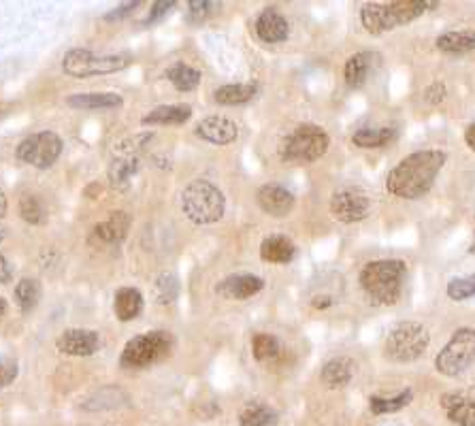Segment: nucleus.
Wrapping results in <instances>:
<instances>
[{
  "mask_svg": "<svg viewBox=\"0 0 475 426\" xmlns=\"http://www.w3.org/2000/svg\"><path fill=\"white\" fill-rule=\"evenodd\" d=\"M448 154L441 150H420L405 156L386 178V190L397 198H422L446 167Z\"/></svg>",
  "mask_w": 475,
  "mask_h": 426,
  "instance_id": "1",
  "label": "nucleus"
},
{
  "mask_svg": "<svg viewBox=\"0 0 475 426\" xmlns=\"http://www.w3.org/2000/svg\"><path fill=\"white\" fill-rule=\"evenodd\" d=\"M407 265L397 258L373 260L361 271V286L377 305H394L403 295Z\"/></svg>",
  "mask_w": 475,
  "mask_h": 426,
  "instance_id": "2",
  "label": "nucleus"
},
{
  "mask_svg": "<svg viewBox=\"0 0 475 426\" xmlns=\"http://www.w3.org/2000/svg\"><path fill=\"white\" fill-rule=\"evenodd\" d=\"M433 0H394V3H369L361 9V22L369 34H383L418 20L424 11L435 9Z\"/></svg>",
  "mask_w": 475,
  "mask_h": 426,
  "instance_id": "3",
  "label": "nucleus"
},
{
  "mask_svg": "<svg viewBox=\"0 0 475 426\" xmlns=\"http://www.w3.org/2000/svg\"><path fill=\"white\" fill-rule=\"evenodd\" d=\"M181 209L186 218L199 227L205 224H216L222 220L224 209H227V198L220 188L207 179H194L181 192Z\"/></svg>",
  "mask_w": 475,
  "mask_h": 426,
  "instance_id": "4",
  "label": "nucleus"
},
{
  "mask_svg": "<svg viewBox=\"0 0 475 426\" xmlns=\"http://www.w3.org/2000/svg\"><path fill=\"white\" fill-rule=\"evenodd\" d=\"M331 148V137L325 128L301 124L279 145V158L290 164H309L320 160Z\"/></svg>",
  "mask_w": 475,
  "mask_h": 426,
  "instance_id": "5",
  "label": "nucleus"
},
{
  "mask_svg": "<svg viewBox=\"0 0 475 426\" xmlns=\"http://www.w3.org/2000/svg\"><path fill=\"white\" fill-rule=\"evenodd\" d=\"M429 331L418 322H401L383 341V356L393 363H413L429 348Z\"/></svg>",
  "mask_w": 475,
  "mask_h": 426,
  "instance_id": "6",
  "label": "nucleus"
},
{
  "mask_svg": "<svg viewBox=\"0 0 475 426\" xmlns=\"http://www.w3.org/2000/svg\"><path fill=\"white\" fill-rule=\"evenodd\" d=\"M170 350H173V334L167 331H150L128 341L120 363L126 369H145L164 361Z\"/></svg>",
  "mask_w": 475,
  "mask_h": 426,
  "instance_id": "7",
  "label": "nucleus"
},
{
  "mask_svg": "<svg viewBox=\"0 0 475 426\" xmlns=\"http://www.w3.org/2000/svg\"><path fill=\"white\" fill-rule=\"evenodd\" d=\"M475 363V328L462 326L454 331L452 337L440 354L435 356V369L446 377H459Z\"/></svg>",
  "mask_w": 475,
  "mask_h": 426,
  "instance_id": "8",
  "label": "nucleus"
},
{
  "mask_svg": "<svg viewBox=\"0 0 475 426\" xmlns=\"http://www.w3.org/2000/svg\"><path fill=\"white\" fill-rule=\"evenodd\" d=\"M131 64V56H99L94 52L71 50L64 53L63 69L66 75L85 79L94 75H107V73H118Z\"/></svg>",
  "mask_w": 475,
  "mask_h": 426,
  "instance_id": "9",
  "label": "nucleus"
},
{
  "mask_svg": "<svg viewBox=\"0 0 475 426\" xmlns=\"http://www.w3.org/2000/svg\"><path fill=\"white\" fill-rule=\"evenodd\" d=\"M60 154H63V139L50 131L26 137L15 150L17 160L36 169H50Z\"/></svg>",
  "mask_w": 475,
  "mask_h": 426,
  "instance_id": "10",
  "label": "nucleus"
},
{
  "mask_svg": "<svg viewBox=\"0 0 475 426\" xmlns=\"http://www.w3.org/2000/svg\"><path fill=\"white\" fill-rule=\"evenodd\" d=\"M331 213L334 220L344 224H356L367 220L371 213V198L361 188H341L331 198Z\"/></svg>",
  "mask_w": 475,
  "mask_h": 426,
  "instance_id": "11",
  "label": "nucleus"
},
{
  "mask_svg": "<svg viewBox=\"0 0 475 426\" xmlns=\"http://www.w3.org/2000/svg\"><path fill=\"white\" fill-rule=\"evenodd\" d=\"M441 410L456 426H475V386L443 394Z\"/></svg>",
  "mask_w": 475,
  "mask_h": 426,
  "instance_id": "12",
  "label": "nucleus"
},
{
  "mask_svg": "<svg viewBox=\"0 0 475 426\" xmlns=\"http://www.w3.org/2000/svg\"><path fill=\"white\" fill-rule=\"evenodd\" d=\"M56 348L66 356H92L101 348V337L96 331L69 328L58 337Z\"/></svg>",
  "mask_w": 475,
  "mask_h": 426,
  "instance_id": "13",
  "label": "nucleus"
},
{
  "mask_svg": "<svg viewBox=\"0 0 475 426\" xmlns=\"http://www.w3.org/2000/svg\"><path fill=\"white\" fill-rule=\"evenodd\" d=\"M199 139L211 143V145H230L239 137V128L233 120L222 118V115H209V118H203L194 128Z\"/></svg>",
  "mask_w": 475,
  "mask_h": 426,
  "instance_id": "14",
  "label": "nucleus"
},
{
  "mask_svg": "<svg viewBox=\"0 0 475 426\" xmlns=\"http://www.w3.org/2000/svg\"><path fill=\"white\" fill-rule=\"evenodd\" d=\"M256 200H258L260 209L271 218H286L295 209V194L276 184L260 188L258 194H256Z\"/></svg>",
  "mask_w": 475,
  "mask_h": 426,
  "instance_id": "15",
  "label": "nucleus"
},
{
  "mask_svg": "<svg viewBox=\"0 0 475 426\" xmlns=\"http://www.w3.org/2000/svg\"><path fill=\"white\" fill-rule=\"evenodd\" d=\"M256 34H258V39L263 43L276 45V43H282L288 39L290 26L279 11L269 7L258 15V20H256Z\"/></svg>",
  "mask_w": 475,
  "mask_h": 426,
  "instance_id": "16",
  "label": "nucleus"
},
{
  "mask_svg": "<svg viewBox=\"0 0 475 426\" xmlns=\"http://www.w3.org/2000/svg\"><path fill=\"white\" fill-rule=\"evenodd\" d=\"M265 288L263 277L249 276V273H241V276H230L218 284V292L222 296L230 298V301H247L249 296L258 295Z\"/></svg>",
  "mask_w": 475,
  "mask_h": 426,
  "instance_id": "17",
  "label": "nucleus"
},
{
  "mask_svg": "<svg viewBox=\"0 0 475 426\" xmlns=\"http://www.w3.org/2000/svg\"><path fill=\"white\" fill-rule=\"evenodd\" d=\"M377 56L373 52H358L354 56L348 58V63L344 66V79L350 88H361L367 82L371 71H373Z\"/></svg>",
  "mask_w": 475,
  "mask_h": 426,
  "instance_id": "18",
  "label": "nucleus"
},
{
  "mask_svg": "<svg viewBox=\"0 0 475 426\" xmlns=\"http://www.w3.org/2000/svg\"><path fill=\"white\" fill-rule=\"evenodd\" d=\"M435 45L448 56H462L475 50V30H450L437 36Z\"/></svg>",
  "mask_w": 475,
  "mask_h": 426,
  "instance_id": "19",
  "label": "nucleus"
},
{
  "mask_svg": "<svg viewBox=\"0 0 475 426\" xmlns=\"http://www.w3.org/2000/svg\"><path fill=\"white\" fill-rule=\"evenodd\" d=\"M260 258L265 263L273 265H288L292 258H295V243H292L288 237L282 235H273L267 237L260 246Z\"/></svg>",
  "mask_w": 475,
  "mask_h": 426,
  "instance_id": "20",
  "label": "nucleus"
},
{
  "mask_svg": "<svg viewBox=\"0 0 475 426\" xmlns=\"http://www.w3.org/2000/svg\"><path fill=\"white\" fill-rule=\"evenodd\" d=\"M320 377L328 388L348 386L352 377H354V361H350V358L345 356L333 358V361H328L325 367H322Z\"/></svg>",
  "mask_w": 475,
  "mask_h": 426,
  "instance_id": "21",
  "label": "nucleus"
},
{
  "mask_svg": "<svg viewBox=\"0 0 475 426\" xmlns=\"http://www.w3.org/2000/svg\"><path fill=\"white\" fill-rule=\"evenodd\" d=\"M131 228V216L126 211H113L109 220L96 224L94 235L105 243H121Z\"/></svg>",
  "mask_w": 475,
  "mask_h": 426,
  "instance_id": "22",
  "label": "nucleus"
},
{
  "mask_svg": "<svg viewBox=\"0 0 475 426\" xmlns=\"http://www.w3.org/2000/svg\"><path fill=\"white\" fill-rule=\"evenodd\" d=\"M113 309L118 320L131 322L139 318V314L143 312V295L137 288H120L115 292Z\"/></svg>",
  "mask_w": 475,
  "mask_h": 426,
  "instance_id": "23",
  "label": "nucleus"
},
{
  "mask_svg": "<svg viewBox=\"0 0 475 426\" xmlns=\"http://www.w3.org/2000/svg\"><path fill=\"white\" fill-rule=\"evenodd\" d=\"M192 109L188 105H162L151 109V111L143 118L145 126H178V124H186L190 120Z\"/></svg>",
  "mask_w": 475,
  "mask_h": 426,
  "instance_id": "24",
  "label": "nucleus"
},
{
  "mask_svg": "<svg viewBox=\"0 0 475 426\" xmlns=\"http://www.w3.org/2000/svg\"><path fill=\"white\" fill-rule=\"evenodd\" d=\"M394 137H397V132H394V128L391 126L361 128V131H356L354 135H352V143L363 150H377V148H386Z\"/></svg>",
  "mask_w": 475,
  "mask_h": 426,
  "instance_id": "25",
  "label": "nucleus"
},
{
  "mask_svg": "<svg viewBox=\"0 0 475 426\" xmlns=\"http://www.w3.org/2000/svg\"><path fill=\"white\" fill-rule=\"evenodd\" d=\"M121 102H124L121 96L113 92H82L69 99L71 107L85 109V111H90V109H115L121 107Z\"/></svg>",
  "mask_w": 475,
  "mask_h": 426,
  "instance_id": "26",
  "label": "nucleus"
},
{
  "mask_svg": "<svg viewBox=\"0 0 475 426\" xmlns=\"http://www.w3.org/2000/svg\"><path fill=\"white\" fill-rule=\"evenodd\" d=\"M256 96V85L252 83H230L222 85L213 92V101L218 105H243V102L252 101Z\"/></svg>",
  "mask_w": 475,
  "mask_h": 426,
  "instance_id": "27",
  "label": "nucleus"
},
{
  "mask_svg": "<svg viewBox=\"0 0 475 426\" xmlns=\"http://www.w3.org/2000/svg\"><path fill=\"white\" fill-rule=\"evenodd\" d=\"M277 413L265 403H247L239 413L241 426H276Z\"/></svg>",
  "mask_w": 475,
  "mask_h": 426,
  "instance_id": "28",
  "label": "nucleus"
},
{
  "mask_svg": "<svg viewBox=\"0 0 475 426\" xmlns=\"http://www.w3.org/2000/svg\"><path fill=\"white\" fill-rule=\"evenodd\" d=\"M139 167H141V160L139 156H120L115 158L111 167H109V181H111L113 188H121L131 181L132 175L137 173Z\"/></svg>",
  "mask_w": 475,
  "mask_h": 426,
  "instance_id": "29",
  "label": "nucleus"
},
{
  "mask_svg": "<svg viewBox=\"0 0 475 426\" xmlns=\"http://www.w3.org/2000/svg\"><path fill=\"white\" fill-rule=\"evenodd\" d=\"M39 298H41V286L36 279H30V277H24L17 282L15 286V301L17 305L24 314H30L33 309L39 305Z\"/></svg>",
  "mask_w": 475,
  "mask_h": 426,
  "instance_id": "30",
  "label": "nucleus"
},
{
  "mask_svg": "<svg viewBox=\"0 0 475 426\" xmlns=\"http://www.w3.org/2000/svg\"><path fill=\"white\" fill-rule=\"evenodd\" d=\"M412 399H413V392L403 391V392L394 394V397H371L369 407H371V411L375 413V416H382V413L401 411L403 407L412 403Z\"/></svg>",
  "mask_w": 475,
  "mask_h": 426,
  "instance_id": "31",
  "label": "nucleus"
},
{
  "mask_svg": "<svg viewBox=\"0 0 475 426\" xmlns=\"http://www.w3.org/2000/svg\"><path fill=\"white\" fill-rule=\"evenodd\" d=\"M167 77L179 92H192L200 83V73L188 64H175L173 69H169Z\"/></svg>",
  "mask_w": 475,
  "mask_h": 426,
  "instance_id": "32",
  "label": "nucleus"
},
{
  "mask_svg": "<svg viewBox=\"0 0 475 426\" xmlns=\"http://www.w3.org/2000/svg\"><path fill=\"white\" fill-rule=\"evenodd\" d=\"M279 352V344L273 334L256 333L252 337V354L258 363H267L271 358H276Z\"/></svg>",
  "mask_w": 475,
  "mask_h": 426,
  "instance_id": "33",
  "label": "nucleus"
},
{
  "mask_svg": "<svg viewBox=\"0 0 475 426\" xmlns=\"http://www.w3.org/2000/svg\"><path fill=\"white\" fill-rule=\"evenodd\" d=\"M154 295H156V301L160 303V305H170V303H173L179 295L178 277L170 276V273H162V276L158 277L154 284Z\"/></svg>",
  "mask_w": 475,
  "mask_h": 426,
  "instance_id": "34",
  "label": "nucleus"
},
{
  "mask_svg": "<svg viewBox=\"0 0 475 426\" xmlns=\"http://www.w3.org/2000/svg\"><path fill=\"white\" fill-rule=\"evenodd\" d=\"M20 211H22V218L28 224H43L47 220L45 205H43L41 198L34 197V194H26V197L22 198Z\"/></svg>",
  "mask_w": 475,
  "mask_h": 426,
  "instance_id": "35",
  "label": "nucleus"
},
{
  "mask_svg": "<svg viewBox=\"0 0 475 426\" xmlns=\"http://www.w3.org/2000/svg\"><path fill=\"white\" fill-rule=\"evenodd\" d=\"M446 292L452 301H467V298H473L475 296V273H471V276H465V277H454L452 282L448 284Z\"/></svg>",
  "mask_w": 475,
  "mask_h": 426,
  "instance_id": "36",
  "label": "nucleus"
},
{
  "mask_svg": "<svg viewBox=\"0 0 475 426\" xmlns=\"http://www.w3.org/2000/svg\"><path fill=\"white\" fill-rule=\"evenodd\" d=\"M17 373H20L17 361H0V391H5V388L11 386Z\"/></svg>",
  "mask_w": 475,
  "mask_h": 426,
  "instance_id": "37",
  "label": "nucleus"
},
{
  "mask_svg": "<svg viewBox=\"0 0 475 426\" xmlns=\"http://www.w3.org/2000/svg\"><path fill=\"white\" fill-rule=\"evenodd\" d=\"M175 7V3L173 0H162V3H154L151 5V9H150V15L145 17V24H154V22H160L164 15L170 14V11H173Z\"/></svg>",
  "mask_w": 475,
  "mask_h": 426,
  "instance_id": "38",
  "label": "nucleus"
},
{
  "mask_svg": "<svg viewBox=\"0 0 475 426\" xmlns=\"http://www.w3.org/2000/svg\"><path fill=\"white\" fill-rule=\"evenodd\" d=\"M211 7H218V5L209 3V0H192V3H188V9H190V20L200 22L203 17L211 14Z\"/></svg>",
  "mask_w": 475,
  "mask_h": 426,
  "instance_id": "39",
  "label": "nucleus"
},
{
  "mask_svg": "<svg viewBox=\"0 0 475 426\" xmlns=\"http://www.w3.org/2000/svg\"><path fill=\"white\" fill-rule=\"evenodd\" d=\"M424 99L429 102H440V101L446 99V88H443L441 83L431 85V88L424 92Z\"/></svg>",
  "mask_w": 475,
  "mask_h": 426,
  "instance_id": "40",
  "label": "nucleus"
},
{
  "mask_svg": "<svg viewBox=\"0 0 475 426\" xmlns=\"http://www.w3.org/2000/svg\"><path fill=\"white\" fill-rule=\"evenodd\" d=\"M137 7H139V3H126V5H120L118 9H115V11H111V14H107V15H105V20H109V22H111V20H118V17L128 15L132 9H137Z\"/></svg>",
  "mask_w": 475,
  "mask_h": 426,
  "instance_id": "41",
  "label": "nucleus"
},
{
  "mask_svg": "<svg viewBox=\"0 0 475 426\" xmlns=\"http://www.w3.org/2000/svg\"><path fill=\"white\" fill-rule=\"evenodd\" d=\"M14 277V269H11L9 260L0 254V284H7Z\"/></svg>",
  "mask_w": 475,
  "mask_h": 426,
  "instance_id": "42",
  "label": "nucleus"
},
{
  "mask_svg": "<svg viewBox=\"0 0 475 426\" xmlns=\"http://www.w3.org/2000/svg\"><path fill=\"white\" fill-rule=\"evenodd\" d=\"M465 143L469 145V150L475 151V121H471V124L467 126V131H465Z\"/></svg>",
  "mask_w": 475,
  "mask_h": 426,
  "instance_id": "43",
  "label": "nucleus"
},
{
  "mask_svg": "<svg viewBox=\"0 0 475 426\" xmlns=\"http://www.w3.org/2000/svg\"><path fill=\"white\" fill-rule=\"evenodd\" d=\"M7 209H9L7 197H5L3 188H0V220H3V218H5V216H7Z\"/></svg>",
  "mask_w": 475,
  "mask_h": 426,
  "instance_id": "44",
  "label": "nucleus"
},
{
  "mask_svg": "<svg viewBox=\"0 0 475 426\" xmlns=\"http://www.w3.org/2000/svg\"><path fill=\"white\" fill-rule=\"evenodd\" d=\"M328 305H331V298H328V296H326V301H314V307H315V309H325V307H328Z\"/></svg>",
  "mask_w": 475,
  "mask_h": 426,
  "instance_id": "45",
  "label": "nucleus"
},
{
  "mask_svg": "<svg viewBox=\"0 0 475 426\" xmlns=\"http://www.w3.org/2000/svg\"><path fill=\"white\" fill-rule=\"evenodd\" d=\"M5 314H7V301H5V298L0 296V318H3Z\"/></svg>",
  "mask_w": 475,
  "mask_h": 426,
  "instance_id": "46",
  "label": "nucleus"
},
{
  "mask_svg": "<svg viewBox=\"0 0 475 426\" xmlns=\"http://www.w3.org/2000/svg\"><path fill=\"white\" fill-rule=\"evenodd\" d=\"M3 241H5V230L0 228V243H3Z\"/></svg>",
  "mask_w": 475,
  "mask_h": 426,
  "instance_id": "47",
  "label": "nucleus"
}]
</instances>
